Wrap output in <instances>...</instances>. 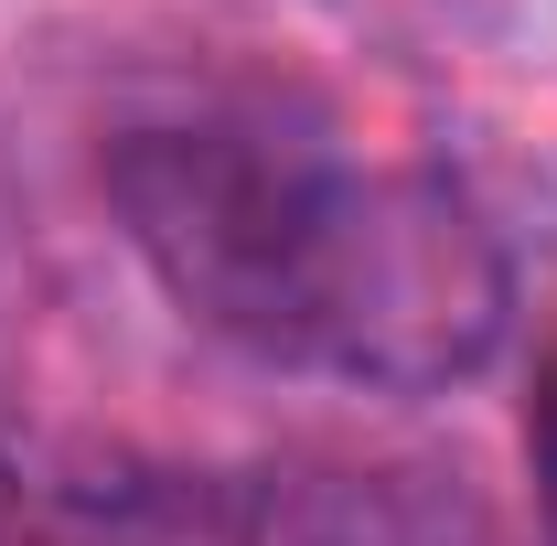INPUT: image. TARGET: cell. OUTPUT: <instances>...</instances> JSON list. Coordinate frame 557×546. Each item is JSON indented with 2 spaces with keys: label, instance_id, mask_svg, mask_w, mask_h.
Listing matches in <instances>:
<instances>
[{
  "label": "cell",
  "instance_id": "6da1fadb",
  "mask_svg": "<svg viewBox=\"0 0 557 546\" xmlns=\"http://www.w3.org/2000/svg\"><path fill=\"white\" fill-rule=\"evenodd\" d=\"M150 278L269 364L386 397L461 386L504 343L515 278L493 225L429 172H344L278 129H139L108 161Z\"/></svg>",
  "mask_w": 557,
  "mask_h": 546
},
{
  "label": "cell",
  "instance_id": "7a4b0ae2",
  "mask_svg": "<svg viewBox=\"0 0 557 546\" xmlns=\"http://www.w3.org/2000/svg\"><path fill=\"white\" fill-rule=\"evenodd\" d=\"M33 546H225V536H214V514L194 504V493L108 482V493H65Z\"/></svg>",
  "mask_w": 557,
  "mask_h": 546
},
{
  "label": "cell",
  "instance_id": "3957f363",
  "mask_svg": "<svg viewBox=\"0 0 557 546\" xmlns=\"http://www.w3.org/2000/svg\"><path fill=\"white\" fill-rule=\"evenodd\" d=\"M525 461H536V514H547V546H557V343H547V375H536V418H525Z\"/></svg>",
  "mask_w": 557,
  "mask_h": 546
}]
</instances>
